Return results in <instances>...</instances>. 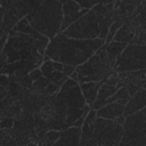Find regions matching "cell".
<instances>
[{
    "label": "cell",
    "mask_w": 146,
    "mask_h": 146,
    "mask_svg": "<svg viewBox=\"0 0 146 146\" xmlns=\"http://www.w3.org/2000/svg\"><path fill=\"white\" fill-rule=\"evenodd\" d=\"M8 96V90H7V88H3L2 86H0V102L3 99V98H6Z\"/></svg>",
    "instance_id": "29"
},
{
    "label": "cell",
    "mask_w": 146,
    "mask_h": 146,
    "mask_svg": "<svg viewBox=\"0 0 146 146\" xmlns=\"http://www.w3.org/2000/svg\"><path fill=\"white\" fill-rule=\"evenodd\" d=\"M47 44L26 34L10 31L0 52V75H8L9 82H17L39 68L43 63Z\"/></svg>",
    "instance_id": "1"
},
{
    "label": "cell",
    "mask_w": 146,
    "mask_h": 146,
    "mask_svg": "<svg viewBox=\"0 0 146 146\" xmlns=\"http://www.w3.org/2000/svg\"><path fill=\"white\" fill-rule=\"evenodd\" d=\"M42 75L49 80V82L51 83H55L59 87H62L64 84V82L68 79V76H66L64 73L59 72V71H56L52 68V60L50 59H47V60H43V63L41 64V66L39 67Z\"/></svg>",
    "instance_id": "14"
},
{
    "label": "cell",
    "mask_w": 146,
    "mask_h": 146,
    "mask_svg": "<svg viewBox=\"0 0 146 146\" xmlns=\"http://www.w3.org/2000/svg\"><path fill=\"white\" fill-rule=\"evenodd\" d=\"M146 105V89L140 88L133 96H131L128 100V103L124 105V112L123 116L131 115L143 108H145Z\"/></svg>",
    "instance_id": "12"
},
{
    "label": "cell",
    "mask_w": 146,
    "mask_h": 146,
    "mask_svg": "<svg viewBox=\"0 0 146 146\" xmlns=\"http://www.w3.org/2000/svg\"><path fill=\"white\" fill-rule=\"evenodd\" d=\"M104 46H105V52H106L107 62H108L110 66L113 68L116 58L120 56V54L123 51V49H124L128 44H127V43H122V42L111 41L110 43H104Z\"/></svg>",
    "instance_id": "21"
},
{
    "label": "cell",
    "mask_w": 146,
    "mask_h": 146,
    "mask_svg": "<svg viewBox=\"0 0 146 146\" xmlns=\"http://www.w3.org/2000/svg\"><path fill=\"white\" fill-rule=\"evenodd\" d=\"M124 112V106L114 102V103H110L105 106H103L102 108L96 111V116L100 117V119H105V120H115L119 116L123 115Z\"/></svg>",
    "instance_id": "16"
},
{
    "label": "cell",
    "mask_w": 146,
    "mask_h": 146,
    "mask_svg": "<svg viewBox=\"0 0 146 146\" xmlns=\"http://www.w3.org/2000/svg\"><path fill=\"white\" fill-rule=\"evenodd\" d=\"M67 38L79 39V40H94L99 38L100 27L99 21L96 13L91 9L72 25H70L65 31L62 32Z\"/></svg>",
    "instance_id": "9"
},
{
    "label": "cell",
    "mask_w": 146,
    "mask_h": 146,
    "mask_svg": "<svg viewBox=\"0 0 146 146\" xmlns=\"http://www.w3.org/2000/svg\"><path fill=\"white\" fill-rule=\"evenodd\" d=\"M87 116V115H86ZM86 116H81V117H79L74 123H73V125L72 127H75V128H80L81 129V127H82V124H83V121H84V117Z\"/></svg>",
    "instance_id": "28"
},
{
    "label": "cell",
    "mask_w": 146,
    "mask_h": 146,
    "mask_svg": "<svg viewBox=\"0 0 146 146\" xmlns=\"http://www.w3.org/2000/svg\"><path fill=\"white\" fill-rule=\"evenodd\" d=\"M123 136V128L114 120L96 117L91 138L86 146H115Z\"/></svg>",
    "instance_id": "6"
},
{
    "label": "cell",
    "mask_w": 146,
    "mask_h": 146,
    "mask_svg": "<svg viewBox=\"0 0 146 146\" xmlns=\"http://www.w3.org/2000/svg\"><path fill=\"white\" fill-rule=\"evenodd\" d=\"M62 10H63V22H62L60 33L89 11V10L82 9L76 3V1H73V0L62 1Z\"/></svg>",
    "instance_id": "10"
},
{
    "label": "cell",
    "mask_w": 146,
    "mask_h": 146,
    "mask_svg": "<svg viewBox=\"0 0 146 146\" xmlns=\"http://www.w3.org/2000/svg\"><path fill=\"white\" fill-rule=\"evenodd\" d=\"M7 38H8V34H6V35H1V36H0V52H1L2 48H3V46H5V42L7 41Z\"/></svg>",
    "instance_id": "30"
},
{
    "label": "cell",
    "mask_w": 146,
    "mask_h": 146,
    "mask_svg": "<svg viewBox=\"0 0 146 146\" xmlns=\"http://www.w3.org/2000/svg\"><path fill=\"white\" fill-rule=\"evenodd\" d=\"M25 18L34 31L50 40L60 33L63 22L62 1H42L41 5L32 10Z\"/></svg>",
    "instance_id": "4"
},
{
    "label": "cell",
    "mask_w": 146,
    "mask_h": 146,
    "mask_svg": "<svg viewBox=\"0 0 146 146\" xmlns=\"http://www.w3.org/2000/svg\"><path fill=\"white\" fill-rule=\"evenodd\" d=\"M13 31H14V32L22 33V34H26V35H29V36L33 38L34 40H38V41H42V42H46V43L49 42V39H48V38L41 35L40 33H38L36 31H34V30L32 29V26L29 24V22L26 21V18H23L22 21H19V22L15 25V27L13 29Z\"/></svg>",
    "instance_id": "20"
},
{
    "label": "cell",
    "mask_w": 146,
    "mask_h": 146,
    "mask_svg": "<svg viewBox=\"0 0 146 146\" xmlns=\"http://www.w3.org/2000/svg\"><path fill=\"white\" fill-rule=\"evenodd\" d=\"M117 89L114 87V86H108V84H105L103 83L97 92V97H96V100L94 102V104L91 105V110H99L102 108L103 106H105L106 104V100L114 95V92L116 91Z\"/></svg>",
    "instance_id": "18"
},
{
    "label": "cell",
    "mask_w": 146,
    "mask_h": 146,
    "mask_svg": "<svg viewBox=\"0 0 146 146\" xmlns=\"http://www.w3.org/2000/svg\"><path fill=\"white\" fill-rule=\"evenodd\" d=\"M78 74V82H102L108 78L114 70L110 66L105 52V46L103 44L88 60L75 67Z\"/></svg>",
    "instance_id": "5"
},
{
    "label": "cell",
    "mask_w": 146,
    "mask_h": 146,
    "mask_svg": "<svg viewBox=\"0 0 146 146\" xmlns=\"http://www.w3.org/2000/svg\"><path fill=\"white\" fill-rule=\"evenodd\" d=\"M54 119L50 130L63 131L71 128L81 116H86L91 107L87 105L78 81L68 78L54 97Z\"/></svg>",
    "instance_id": "2"
},
{
    "label": "cell",
    "mask_w": 146,
    "mask_h": 146,
    "mask_svg": "<svg viewBox=\"0 0 146 146\" xmlns=\"http://www.w3.org/2000/svg\"><path fill=\"white\" fill-rule=\"evenodd\" d=\"M80 128H67L60 132V136L51 146H80Z\"/></svg>",
    "instance_id": "13"
},
{
    "label": "cell",
    "mask_w": 146,
    "mask_h": 146,
    "mask_svg": "<svg viewBox=\"0 0 146 146\" xmlns=\"http://www.w3.org/2000/svg\"><path fill=\"white\" fill-rule=\"evenodd\" d=\"M99 1H92V0H78L76 3L82 8V9H86V10H91Z\"/></svg>",
    "instance_id": "24"
},
{
    "label": "cell",
    "mask_w": 146,
    "mask_h": 146,
    "mask_svg": "<svg viewBox=\"0 0 146 146\" xmlns=\"http://www.w3.org/2000/svg\"><path fill=\"white\" fill-rule=\"evenodd\" d=\"M125 88H127V90H128V94H129V97H131V96H133L140 88L138 87V86H136V84H132V83H129V84H127L125 86Z\"/></svg>",
    "instance_id": "27"
},
{
    "label": "cell",
    "mask_w": 146,
    "mask_h": 146,
    "mask_svg": "<svg viewBox=\"0 0 146 146\" xmlns=\"http://www.w3.org/2000/svg\"><path fill=\"white\" fill-rule=\"evenodd\" d=\"M17 83L21 86V88H23L25 90H31L32 89V86H33V81L31 80V78H30L29 74L25 75V76H23V78H21L17 81Z\"/></svg>",
    "instance_id": "23"
},
{
    "label": "cell",
    "mask_w": 146,
    "mask_h": 146,
    "mask_svg": "<svg viewBox=\"0 0 146 146\" xmlns=\"http://www.w3.org/2000/svg\"><path fill=\"white\" fill-rule=\"evenodd\" d=\"M123 131H141L146 128V110L143 108L131 115L125 116L122 124Z\"/></svg>",
    "instance_id": "11"
},
{
    "label": "cell",
    "mask_w": 146,
    "mask_h": 146,
    "mask_svg": "<svg viewBox=\"0 0 146 146\" xmlns=\"http://www.w3.org/2000/svg\"><path fill=\"white\" fill-rule=\"evenodd\" d=\"M146 67V46L129 43L116 58L113 70L116 73L145 70Z\"/></svg>",
    "instance_id": "8"
},
{
    "label": "cell",
    "mask_w": 146,
    "mask_h": 146,
    "mask_svg": "<svg viewBox=\"0 0 146 146\" xmlns=\"http://www.w3.org/2000/svg\"><path fill=\"white\" fill-rule=\"evenodd\" d=\"M59 89H60V87H59V86H57V84H55V83L49 82V83H48V86L46 87V94H47L48 96H54V95H56V94L59 91Z\"/></svg>",
    "instance_id": "25"
},
{
    "label": "cell",
    "mask_w": 146,
    "mask_h": 146,
    "mask_svg": "<svg viewBox=\"0 0 146 146\" xmlns=\"http://www.w3.org/2000/svg\"><path fill=\"white\" fill-rule=\"evenodd\" d=\"M29 75H30V78H31V80L34 82V81H36V80H39L40 78H42L43 75H42V73H41V71H40V68H36V70H33L32 72H30L29 73Z\"/></svg>",
    "instance_id": "26"
},
{
    "label": "cell",
    "mask_w": 146,
    "mask_h": 146,
    "mask_svg": "<svg viewBox=\"0 0 146 146\" xmlns=\"http://www.w3.org/2000/svg\"><path fill=\"white\" fill-rule=\"evenodd\" d=\"M6 34H7V33L3 31V29H2V27H0V36H1V35H6Z\"/></svg>",
    "instance_id": "32"
},
{
    "label": "cell",
    "mask_w": 146,
    "mask_h": 146,
    "mask_svg": "<svg viewBox=\"0 0 146 146\" xmlns=\"http://www.w3.org/2000/svg\"><path fill=\"white\" fill-rule=\"evenodd\" d=\"M79 84H80V89H81L82 96H83L87 105H89L91 107V105L96 100L97 92L103 83L102 82H84V83H79Z\"/></svg>",
    "instance_id": "19"
},
{
    "label": "cell",
    "mask_w": 146,
    "mask_h": 146,
    "mask_svg": "<svg viewBox=\"0 0 146 146\" xmlns=\"http://www.w3.org/2000/svg\"><path fill=\"white\" fill-rule=\"evenodd\" d=\"M137 29H139V27L136 25V23L133 21H129L127 23H123L121 25V27L117 30V32L115 33L113 41L122 42V43H127V44L131 43Z\"/></svg>",
    "instance_id": "15"
},
{
    "label": "cell",
    "mask_w": 146,
    "mask_h": 146,
    "mask_svg": "<svg viewBox=\"0 0 146 146\" xmlns=\"http://www.w3.org/2000/svg\"><path fill=\"white\" fill-rule=\"evenodd\" d=\"M96 111L90 110L87 116L84 117L83 124L81 127V133H80V146H86L87 141L91 138L95 127V120H96Z\"/></svg>",
    "instance_id": "17"
},
{
    "label": "cell",
    "mask_w": 146,
    "mask_h": 146,
    "mask_svg": "<svg viewBox=\"0 0 146 146\" xmlns=\"http://www.w3.org/2000/svg\"><path fill=\"white\" fill-rule=\"evenodd\" d=\"M3 9H2V7L0 6V27H2L3 29ZM3 31H5V29H3ZM8 34V33H7Z\"/></svg>",
    "instance_id": "31"
},
{
    "label": "cell",
    "mask_w": 146,
    "mask_h": 146,
    "mask_svg": "<svg viewBox=\"0 0 146 146\" xmlns=\"http://www.w3.org/2000/svg\"><path fill=\"white\" fill-rule=\"evenodd\" d=\"M104 43L105 41L102 39L79 40L58 33L55 38L49 40L43 60L50 59L76 67L88 60Z\"/></svg>",
    "instance_id": "3"
},
{
    "label": "cell",
    "mask_w": 146,
    "mask_h": 146,
    "mask_svg": "<svg viewBox=\"0 0 146 146\" xmlns=\"http://www.w3.org/2000/svg\"><path fill=\"white\" fill-rule=\"evenodd\" d=\"M41 5L36 0H1L0 6L3 9V29L6 33L13 31L15 25L25 18L32 10Z\"/></svg>",
    "instance_id": "7"
},
{
    "label": "cell",
    "mask_w": 146,
    "mask_h": 146,
    "mask_svg": "<svg viewBox=\"0 0 146 146\" xmlns=\"http://www.w3.org/2000/svg\"><path fill=\"white\" fill-rule=\"evenodd\" d=\"M122 24H123L122 22L115 21V22L110 26L108 32H107V35H106V38H105V43H110L111 41H113V38H114L115 33L117 32V30L121 27V25H122Z\"/></svg>",
    "instance_id": "22"
}]
</instances>
